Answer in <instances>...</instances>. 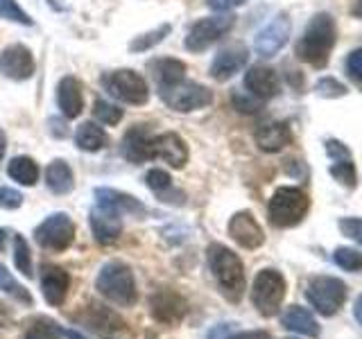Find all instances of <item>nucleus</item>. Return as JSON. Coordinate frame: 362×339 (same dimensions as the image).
<instances>
[{
    "label": "nucleus",
    "instance_id": "34",
    "mask_svg": "<svg viewBox=\"0 0 362 339\" xmlns=\"http://www.w3.org/2000/svg\"><path fill=\"white\" fill-rule=\"evenodd\" d=\"M14 249H11V256H14V265L25 278L34 276V269H32V251H30V244L28 240L23 237L21 233H14Z\"/></svg>",
    "mask_w": 362,
    "mask_h": 339
},
{
    "label": "nucleus",
    "instance_id": "36",
    "mask_svg": "<svg viewBox=\"0 0 362 339\" xmlns=\"http://www.w3.org/2000/svg\"><path fill=\"white\" fill-rule=\"evenodd\" d=\"M0 18H5L9 23H18V25H34L32 16L25 9L18 5V0H0Z\"/></svg>",
    "mask_w": 362,
    "mask_h": 339
},
{
    "label": "nucleus",
    "instance_id": "22",
    "mask_svg": "<svg viewBox=\"0 0 362 339\" xmlns=\"http://www.w3.org/2000/svg\"><path fill=\"white\" fill-rule=\"evenodd\" d=\"M326 154L331 156V174L337 184H342L346 188H356L358 184V172L351 158L349 147L342 145L339 141H326Z\"/></svg>",
    "mask_w": 362,
    "mask_h": 339
},
{
    "label": "nucleus",
    "instance_id": "30",
    "mask_svg": "<svg viewBox=\"0 0 362 339\" xmlns=\"http://www.w3.org/2000/svg\"><path fill=\"white\" fill-rule=\"evenodd\" d=\"M45 186L54 195H68L75 188V174L73 167L68 165L64 158H54V161L45 170Z\"/></svg>",
    "mask_w": 362,
    "mask_h": 339
},
{
    "label": "nucleus",
    "instance_id": "40",
    "mask_svg": "<svg viewBox=\"0 0 362 339\" xmlns=\"http://www.w3.org/2000/svg\"><path fill=\"white\" fill-rule=\"evenodd\" d=\"M337 226L349 240H354L362 246V220L360 218H342L337 222Z\"/></svg>",
    "mask_w": 362,
    "mask_h": 339
},
{
    "label": "nucleus",
    "instance_id": "39",
    "mask_svg": "<svg viewBox=\"0 0 362 339\" xmlns=\"http://www.w3.org/2000/svg\"><path fill=\"white\" fill-rule=\"evenodd\" d=\"M23 192H18L16 188L11 186H0V208L5 210H16L23 206Z\"/></svg>",
    "mask_w": 362,
    "mask_h": 339
},
{
    "label": "nucleus",
    "instance_id": "42",
    "mask_svg": "<svg viewBox=\"0 0 362 339\" xmlns=\"http://www.w3.org/2000/svg\"><path fill=\"white\" fill-rule=\"evenodd\" d=\"M346 73L356 79V82H362V48L354 50L346 59Z\"/></svg>",
    "mask_w": 362,
    "mask_h": 339
},
{
    "label": "nucleus",
    "instance_id": "44",
    "mask_svg": "<svg viewBox=\"0 0 362 339\" xmlns=\"http://www.w3.org/2000/svg\"><path fill=\"white\" fill-rule=\"evenodd\" d=\"M231 335H233V323H220L211 328L209 339H229Z\"/></svg>",
    "mask_w": 362,
    "mask_h": 339
},
{
    "label": "nucleus",
    "instance_id": "18",
    "mask_svg": "<svg viewBox=\"0 0 362 339\" xmlns=\"http://www.w3.org/2000/svg\"><path fill=\"white\" fill-rule=\"evenodd\" d=\"M68 290H71V276H68V271L59 265L43 263L41 265V292H43L45 303L52 305V308H62L68 297Z\"/></svg>",
    "mask_w": 362,
    "mask_h": 339
},
{
    "label": "nucleus",
    "instance_id": "10",
    "mask_svg": "<svg viewBox=\"0 0 362 339\" xmlns=\"http://www.w3.org/2000/svg\"><path fill=\"white\" fill-rule=\"evenodd\" d=\"M235 25V16L222 14V16H209L192 23V28L186 34V50L188 52H204L213 43H218L222 37H226Z\"/></svg>",
    "mask_w": 362,
    "mask_h": 339
},
{
    "label": "nucleus",
    "instance_id": "24",
    "mask_svg": "<svg viewBox=\"0 0 362 339\" xmlns=\"http://www.w3.org/2000/svg\"><path fill=\"white\" fill-rule=\"evenodd\" d=\"M245 88L256 100H272L279 95V77L267 66H252L245 73Z\"/></svg>",
    "mask_w": 362,
    "mask_h": 339
},
{
    "label": "nucleus",
    "instance_id": "16",
    "mask_svg": "<svg viewBox=\"0 0 362 339\" xmlns=\"http://www.w3.org/2000/svg\"><path fill=\"white\" fill-rule=\"evenodd\" d=\"M188 145L175 131H163L158 136H152V158L168 163L175 170H184L188 163Z\"/></svg>",
    "mask_w": 362,
    "mask_h": 339
},
{
    "label": "nucleus",
    "instance_id": "12",
    "mask_svg": "<svg viewBox=\"0 0 362 339\" xmlns=\"http://www.w3.org/2000/svg\"><path fill=\"white\" fill-rule=\"evenodd\" d=\"M290 32H292V20L288 14H276L272 18L267 25L256 34L254 39V50L258 56H263V59H269V56H274L283 45L288 43L290 39Z\"/></svg>",
    "mask_w": 362,
    "mask_h": 339
},
{
    "label": "nucleus",
    "instance_id": "50",
    "mask_svg": "<svg viewBox=\"0 0 362 339\" xmlns=\"http://www.w3.org/2000/svg\"><path fill=\"white\" fill-rule=\"evenodd\" d=\"M288 339H294V337H288Z\"/></svg>",
    "mask_w": 362,
    "mask_h": 339
},
{
    "label": "nucleus",
    "instance_id": "45",
    "mask_svg": "<svg viewBox=\"0 0 362 339\" xmlns=\"http://www.w3.org/2000/svg\"><path fill=\"white\" fill-rule=\"evenodd\" d=\"M229 339H272V335L265 331H240V333L233 331Z\"/></svg>",
    "mask_w": 362,
    "mask_h": 339
},
{
    "label": "nucleus",
    "instance_id": "8",
    "mask_svg": "<svg viewBox=\"0 0 362 339\" xmlns=\"http://www.w3.org/2000/svg\"><path fill=\"white\" fill-rule=\"evenodd\" d=\"M75 231L77 229H75V222L71 220V215L52 213L34 229V240H37L41 249L62 254L75 242Z\"/></svg>",
    "mask_w": 362,
    "mask_h": 339
},
{
    "label": "nucleus",
    "instance_id": "35",
    "mask_svg": "<svg viewBox=\"0 0 362 339\" xmlns=\"http://www.w3.org/2000/svg\"><path fill=\"white\" fill-rule=\"evenodd\" d=\"M170 23H163V25H158L156 30H150V32H145L141 34V37H136L132 43H129V50L132 52H145V50H152L154 45L161 43L168 34H170Z\"/></svg>",
    "mask_w": 362,
    "mask_h": 339
},
{
    "label": "nucleus",
    "instance_id": "27",
    "mask_svg": "<svg viewBox=\"0 0 362 339\" xmlns=\"http://www.w3.org/2000/svg\"><path fill=\"white\" fill-rule=\"evenodd\" d=\"M25 339H86V337H82L75 331H68V328L59 326L50 316L37 314L28 321Z\"/></svg>",
    "mask_w": 362,
    "mask_h": 339
},
{
    "label": "nucleus",
    "instance_id": "37",
    "mask_svg": "<svg viewBox=\"0 0 362 339\" xmlns=\"http://www.w3.org/2000/svg\"><path fill=\"white\" fill-rule=\"evenodd\" d=\"M333 260H335V265L339 269L351 271V274H358V271H362V254L356 251V249L339 246V249H335Z\"/></svg>",
    "mask_w": 362,
    "mask_h": 339
},
{
    "label": "nucleus",
    "instance_id": "9",
    "mask_svg": "<svg viewBox=\"0 0 362 339\" xmlns=\"http://www.w3.org/2000/svg\"><path fill=\"white\" fill-rule=\"evenodd\" d=\"M158 95L165 102V105L177 111V113H190V111H199L204 107L213 105V93L211 88L197 82H179L168 88L158 90Z\"/></svg>",
    "mask_w": 362,
    "mask_h": 339
},
{
    "label": "nucleus",
    "instance_id": "19",
    "mask_svg": "<svg viewBox=\"0 0 362 339\" xmlns=\"http://www.w3.org/2000/svg\"><path fill=\"white\" fill-rule=\"evenodd\" d=\"M247 59H249V50L243 43L226 45V48H222L215 54V59L211 64V77L218 79V82H226V79H231L235 73L243 71Z\"/></svg>",
    "mask_w": 362,
    "mask_h": 339
},
{
    "label": "nucleus",
    "instance_id": "14",
    "mask_svg": "<svg viewBox=\"0 0 362 339\" xmlns=\"http://www.w3.org/2000/svg\"><path fill=\"white\" fill-rule=\"evenodd\" d=\"M34 71H37L34 54L23 43L7 45L0 52V73L11 79V82H28V79L34 77Z\"/></svg>",
    "mask_w": 362,
    "mask_h": 339
},
{
    "label": "nucleus",
    "instance_id": "13",
    "mask_svg": "<svg viewBox=\"0 0 362 339\" xmlns=\"http://www.w3.org/2000/svg\"><path fill=\"white\" fill-rule=\"evenodd\" d=\"M75 321H79L82 326H86L88 331H93V333H98L102 337L118 335L124 328V321L120 319L116 312L109 310L107 305L95 303V301L82 305L79 312L75 314Z\"/></svg>",
    "mask_w": 362,
    "mask_h": 339
},
{
    "label": "nucleus",
    "instance_id": "21",
    "mask_svg": "<svg viewBox=\"0 0 362 339\" xmlns=\"http://www.w3.org/2000/svg\"><path fill=\"white\" fill-rule=\"evenodd\" d=\"M95 201L98 206H105L113 213H118L120 218L122 215H136V218H143L147 215V206L136 199L129 192H122V190H113V188H95Z\"/></svg>",
    "mask_w": 362,
    "mask_h": 339
},
{
    "label": "nucleus",
    "instance_id": "33",
    "mask_svg": "<svg viewBox=\"0 0 362 339\" xmlns=\"http://www.w3.org/2000/svg\"><path fill=\"white\" fill-rule=\"evenodd\" d=\"M0 290H3L7 297H11L16 303L21 305H25V308H32L34 305V299H32V294L25 285H21V282L11 276V271L0 263Z\"/></svg>",
    "mask_w": 362,
    "mask_h": 339
},
{
    "label": "nucleus",
    "instance_id": "11",
    "mask_svg": "<svg viewBox=\"0 0 362 339\" xmlns=\"http://www.w3.org/2000/svg\"><path fill=\"white\" fill-rule=\"evenodd\" d=\"M150 314L152 319L163 326H177L186 319L188 314V301L179 292L161 287L154 290L150 297Z\"/></svg>",
    "mask_w": 362,
    "mask_h": 339
},
{
    "label": "nucleus",
    "instance_id": "48",
    "mask_svg": "<svg viewBox=\"0 0 362 339\" xmlns=\"http://www.w3.org/2000/svg\"><path fill=\"white\" fill-rule=\"evenodd\" d=\"M7 231L5 229H0V251H3V249H5V242H7Z\"/></svg>",
    "mask_w": 362,
    "mask_h": 339
},
{
    "label": "nucleus",
    "instance_id": "2",
    "mask_svg": "<svg viewBox=\"0 0 362 339\" xmlns=\"http://www.w3.org/2000/svg\"><path fill=\"white\" fill-rule=\"evenodd\" d=\"M335 45V20L331 14H315L297 43V56L315 68H324Z\"/></svg>",
    "mask_w": 362,
    "mask_h": 339
},
{
    "label": "nucleus",
    "instance_id": "49",
    "mask_svg": "<svg viewBox=\"0 0 362 339\" xmlns=\"http://www.w3.org/2000/svg\"><path fill=\"white\" fill-rule=\"evenodd\" d=\"M354 14H356V16H362V0H358V3H356V7H354Z\"/></svg>",
    "mask_w": 362,
    "mask_h": 339
},
{
    "label": "nucleus",
    "instance_id": "43",
    "mask_svg": "<svg viewBox=\"0 0 362 339\" xmlns=\"http://www.w3.org/2000/svg\"><path fill=\"white\" fill-rule=\"evenodd\" d=\"M209 7L215 9V11H229L233 7H240L245 0H206Z\"/></svg>",
    "mask_w": 362,
    "mask_h": 339
},
{
    "label": "nucleus",
    "instance_id": "29",
    "mask_svg": "<svg viewBox=\"0 0 362 339\" xmlns=\"http://www.w3.org/2000/svg\"><path fill=\"white\" fill-rule=\"evenodd\" d=\"M145 184H147V188H150L161 201H165V203H177V206H181V203H184V192H179L173 186V177H170L165 170H161V167L150 170V172L145 174Z\"/></svg>",
    "mask_w": 362,
    "mask_h": 339
},
{
    "label": "nucleus",
    "instance_id": "5",
    "mask_svg": "<svg viewBox=\"0 0 362 339\" xmlns=\"http://www.w3.org/2000/svg\"><path fill=\"white\" fill-rule=\"evenodd\" d=\"M100 84L111 97L124 102V105L143 107L150 102V86H147L145 77L132 71V68H120V71L105 73L100 77Z\"/></svg>",
    "mask_w": 362,
    "mask_h": 339
},
{
    "label": "nucleus",
    "instance_id": "20",
    "mask_svg": "<svg viewBox=\"0 0 362 339\" xmlns=\"http://www.w3.org/2000/svg\"><path fill=\"white\" fill-rule=\"evenodd\" d=\"M57 105H59L62 116L68 120H75L84 111V86L77 77L66 75L59 79L57 86Z\"/></svg>",
    "mask_w": 362,
    "mask_h": 339
},
{
    "label": "nucleus",
    "instance_id": "32",
    "mask_svg": "<svg viewBox=\"0 0 362 339\" xmlns=\"http://www.w3.org/2000/svg\"><path fill=\"white\" fill-rule=\"evenodd\" d=\"M7 174L18 186H34L39 181V165L30 156H14L7 165Z\"/></svg>",
    "mask_w": 362,
    "mask_h": 339
},
{
    "label": "nucleus",
    "instance_id": "46",
    "mask_svg": "<svg viewBox=\"0 0 362 339\" xmlns=\"http://www.w3.org/2000/svg\"><path fill=\"white\" fill-rule=\"evenodd\" d=\"M354 316H356V321L362 326V294L356 299V305H354Z\"/></svg>",
    "mask_w": 362,
    "mask_h": 339
},
{
    "label": "nucleus",
    "instance_id": "41",
    "mask_svg": "<svg viewBox=\"0 0 362 339\" xmlns=\"http://www.w3.org/2000/svg\"><path fill=\"white\" fill-rule=\"evenodd\" d=\"M317 93L326 95V97H339L346 93V88L339 84L337 79L326 77V79H320V82H317Z\"/></svg>",
    "mask_w": 362,
    "mask_h": 339
},
{
    "label": "nucleus",
    "instance_id": "3",
    "mask_svg": "<svg viewBox=\"0 0 362 339\" xmlns=\"http://www.w3.org/2000/svg\"><path fill=\"white\" fill-rule=\"evenodd\" d=\"M98 292L109 303L118 305V308H134L139 301V290H136L134 271L122 260H111V263L102 265L95 278Z\"/></svg>",
    "mask_w": 362,
    "mask_h": 339
},
{
    "label": "nucleus",
    "instance_id": "31",
    "mask_svg": "<svg viewBox=\"0 0 362 339\" xmlns=\"http://www.w3.org/2000/svg\"><path fill=\"white\" fill-rule=\"evenodd\" d=\"M75 145L82 152H100L109 145V136L98 122L86 120L75 129Z\"/></svg>",
    "mask_w": 362,
    "mask_h": 339
},
{
    "label": "nucleus",
    "instance_id": "15",
    "mask_svg": "<svg viewBox=\"0 0 362 339\" xmlns=\"http://www.w3.org/2000/svg\"><path fill=\"white\" fill-rule=\"evenodd\" d=\"M152 129L150 124H134L122 136L120 154L124 161L134 165H141L145 161H152Z\"/></svg>",
    "mask_w": 362,
    "mask_h": 339
},
{
    "label": "nucleus",
    "instance_id": "4",
    "mask_svg": "<svg viewBox=\"0 0 362 339\" xmlns=\"http://www.w3.org/2000/svg\"><path fill=\"white\" fill-rule=\"evenodd\" d=\"M310 210V199L301 188L283 186L272 195L267 203V220L276 229H292L303 222Z\"/></svg>",
    "mask_w": 362,
    "mask_h": 339
},
{
    "label": "nucleus",
    "instance_id": "25",
    "mask_svg": "<svg viewBox=\"0 0 362 339\" xmlns=\"http://www.w3.org/2000/svg\"><path fill=\"white\" fill-rule=\"evenodd\" d=\"M254 141L258 145V150L274 154V152H281L286 145H290L292 133L286 122H265L256 129Z\"/></svg>",
    "mask_w": 362,
    "mask_h": 339
},
{
    "label": "nucleus",
    "instance_id": "38",
    "mask_svg": "<svg viewBox=\"0 0 362 339\" xmlns=\"http://www.w3.org/2000/svg\"><path fill=\"white\" fill-rule=\"evenodd\" d=\"M93 116L98 122L102 124H109V127H113V124H118L124 116V111L116 105H111V102L107 100H95L93 105Z\"/></svg>",
    "mask_w": 362,
    "mask_h": 339
},
{
    "label": "nucleus",
    "instance_id": "7",
    "mask_svg": "<svg viewBox=\"0 0 362 339\" xmlns=\"http://www.w3.org/2000/svg\"><path fill=\"white\" fill-rule=\"evenodd\" d=\"M346 297H349V287L344 285V280H339L335 276H315L305 285V299L324 316H333L342 310Z\"/></svg>",
    "mask_w": 362,
    "mask_h": 339
},
{
    "label": "nucleus",
    "instance_id": "6",
    "mask_svg": "<svg viewBox=\"0 0 362 339\" xmlns=\"http://www.w3.org/2000/svg\"><path fill=\"white\" fill-rule=\"evenodd\" d=\"M286 292H288V282L281 271L260 269L252 285V305L258 310L260 316H274L281 310Z\"/></svg>",
    "mask_w": 362,
    "mask_h": 339
},
{
    "label": "nucleus",
    "instance_id": "47",
    "mask_svg": "<svg viewBox=\"0 0 362 339\" xmlns=\"http://www.w3.org/2000/svg\"><path fill=\"white\" fill-rule=\"evenodd\" d=\"M5 152H7V136H5V131H3V129H0V163H3Z\"/></svg>",
    "mask_w": 362,
    "mask_h": 339
},
{
    "label": "nucleus",
    "instance_id": "28",
    "mask_svg": "<svg viewBox=\"0 0 362 339\" xmlns=\"http://www.w3.org/2000/svg\"><path fill=\"white\" fill-rule=\"evenodd\" d=\"M281 326L288 328V331L297 333V335H303V337H320V323H317L315 316L301 308V305H290V308L283 312L281 316Z\"/></svg>",
    "mask_w": 362,
    "mask_h": 339
},
{
    "label": "nucleus",
    "instance_id": "17",
    "mask_svg": "<svg viewBox=\"0 0 362 339\" xmlns=\"http://www.w3.org/2000/svg\"><path fill=\"white\" fill-rule=\"evenodd\" d=\"M226 231H229V237L243 249H249V251H254V249L263 246L265 244V233L260 229V224L256 222V218L252 213L247 210H240L235 213L233 218L229 220V226H226Z\"/></svg>",
    "mask_w": 362,
    "mask_h": 339
},
{
    "label": "nucleus",
    "instance_id": "26",
    "mask_svg": "<svg viewBox=\"0 0 362 339\" xmlns=\"http://www.w3.org/2000/svg\"><path fill=\"white\" fill-rule=\"evenodd\" d=\"M147 71H150L158 90L173 86V84H179L186 79V64L179 61V59H170V56L152 59L150 64H147Z\"/></svg>",
    "mask_w": 362,
    "mask_h": 339
},
{
    "label": "nucleus",
    "instance_id": "1",
    "mask_svg": "<svg viewBox=\"0 0 362 339\" xmlns=\"http://www.w3.org/2000/svg\"><path fill=\"white\" fill-rule=\"evenodd\" d=\"M206 258H209V269L215 282H218L222 297L231 303H238L245 297L247 290V276L240 256L231 251L229 246L215 242L206 249Z\"/></svg>",
    "mask_w": 362,
    "mask_h": 339
},
{
    "label": "nucleus",
    "instance_id": "23",
    "mask_svg": "<svg viewBox=\"0 0 362 339\" xmlns=\"http://www.w3.org/2000/svg\"><path fill=\"white\" fill-rule=\"evenodd\" d=\"M88 222H90V231H93L95 240L100 244H113L122 233L120 215L105 206H98V203L93 206V210L88 213Z\"/></svg>",
    "mask_w": 362,
    "mask_h": 339
}]
</instances>
